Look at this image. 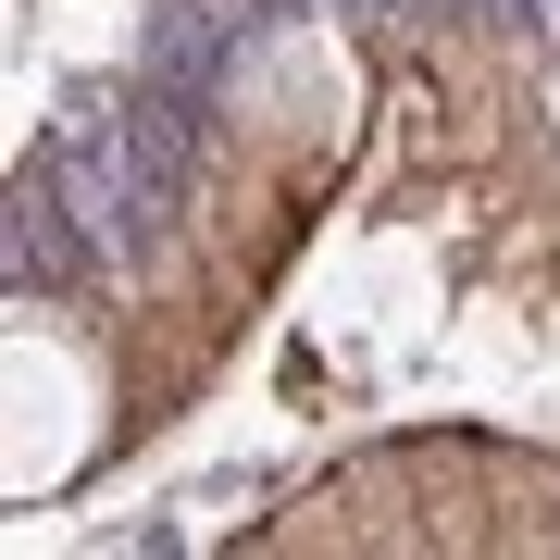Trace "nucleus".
<instances>
[{
    "label": "nucleus",
    "mask_w": 560,
    "mask_h": 560,
    "mask_svg": "<svg viewBox=\"0 0 560 560\" xmlns=\"http://www.w3.org/2000/svg\"><path fill=\"white\" fill-rule=\"evenodd\" d=\"M237 0H150V38H138V62H150V88H175V101H200L212 113V88H224V50H237Z\"/></svg>",
    "instance_id": "f03ea898"
},
{
    "label": "nucleus",
    "mask_w": 560,
    "mask_h": 560,
    "mask_svg": "<svg viewBox=\"0 0 560 560\" xmlns=\"http://www.w3.org/2000/svg\"><path fill=\"white\" fill-rule=\"evenodd\" d=\"M0 275H13V300H38V287H88V275H113V261H101V237L75 224V200H62L50 175H25L13 212H0Z\"/></svg>",
    "instance_id": "f257e3e1"
},
{
    "label": "nucleus",
    "mask_w": 560,
    "mask_h": 560,
    "mask_svg": "<svg viewBox=\"0 0 560 560\" xmlns=\"http://www.w3.org/2000/svg\"><path fill=\"white\" fill-rule=\"evenodd\" d=\"M237 13H249V25H287V13H312V0H237Z\"/></svg>",
    "instance_id": "20e7f679"
},
{
    "label": "nucleus",
    "mask_w": 560,
    "mask_h": 560,
    "mask_svg": "<svg viewBox=\"0 0 560 560\" xmlns=\"http://www.w3.org/2000/svg\"><path fill=\"white\" fill-rule=\"evenodd\" d=\"M349 13H436V0H349Z\"/></svg>",
    "instance_id": "39448f33"
},
{
    "label": "nucleus",
    "mask_w": 560,
    "mask_h": 560,
    "mask_svg": "<svg viewBox=\"0 0 560 560\" xmlns=\"http://www.w3.org/2000/svg\"><path fill=\"white\" fill-rule=\"evenodd\" d=\"M448 13H486V25H548V38H560V0H448Z\"/></svg>",
    "instance_id": "7ed1b4c3"
}]
</instances>
